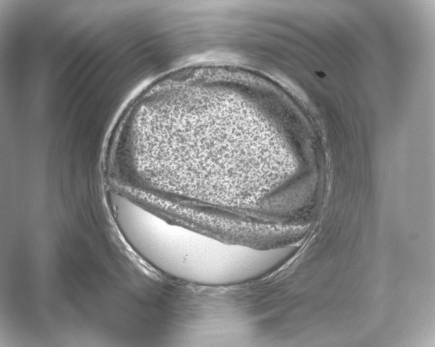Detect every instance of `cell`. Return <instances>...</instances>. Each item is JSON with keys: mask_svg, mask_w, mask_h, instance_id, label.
Listing matches in <instances>:
<instances>
[{"mask_svg": "<svg viewBox=\"0 0 435 347\" xmlns=\"http://www.w3.org/2000/svg\"><path fill=\"white\" fill-rule=\"evenodd\" d=\"M141 105L131 129L134 168L151 187L241 204L252 167L244 101L207 83L173 81Z\"/></svg>", "mask_w": 435, "mask_h": 347, "instance_id": "6da1fadb", "label": "cell"}, {"mask_svg": "<svg viewBox=\"0 0 435 347\" xmlns=\"http://www.w3.org/2000/svg\"><path fill=\"white\" fill-rule=\"evenodd\" d=\"M145 255L175 256L181 262L178 275L200 284L225 285L267 275L286 259L282 248L258 249L229 244L176 225L152 214L140 236Z\"/></svg>", "mask_w": 435, "mask_h": 347, "instance_id": "7a4b0ae2", "label": "cell"}]
</instances>
